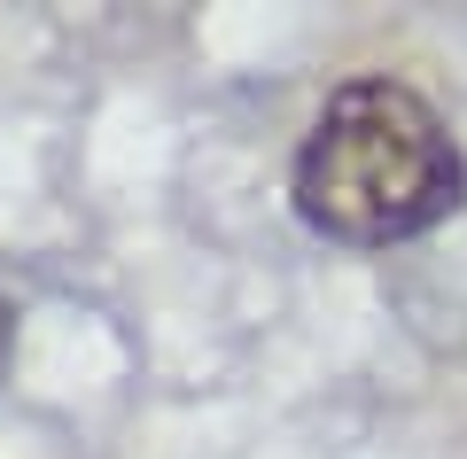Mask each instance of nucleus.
I'll use <instances>...</instances> for the list:
<instances>
[{
  "label": "nucleus",
  "mask_w": 467,
  "mask_h": 459,
  "mask_svg": "<svg viewBox=\"0 0 467 459\" xmlns=\"http://www.w3.org/2000/svg\"><path fill=\"white\" fill-rule=\"evenodd\" d=\"M8 366H16V304L0 288V381H8Z\"/></svg>",
  "instance_id": "nucleus-2"
},
{
  "label": "nucleus",
  "mask_w": 467,
  "mask_h": 459,
  "mask_svg": "<svg viewBox=\"0 0 467 459\" xmlns=\"http://www.w3.org/2000/svg\"><path fill=\"white\" fill-rule=\"evenodd\" d=\"M288 195L312 234L350 249H389L436 234L467 203V156L420 86L350 78L319 101Z\"/></svg>",
  "instance_id": "nucleus-1"
}]
</instances>
